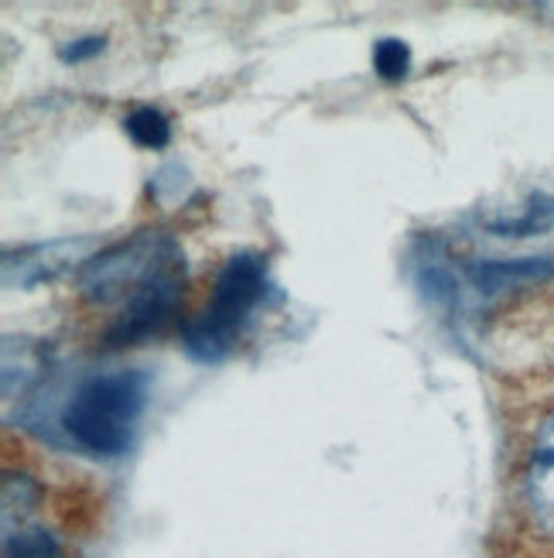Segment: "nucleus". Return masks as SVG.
Wrapping results in <instances>:
<instances>
[{"instance_id":"nucleus-1","label":"nucleus","mask_w":554,"mask_h":558,"mask_svg":"<svg viewBox=\"0 0 554 558\" xmlns=\"http://www.w3.org/2000/svg\"><path fill=\"white\" fill-rule=\"evenodd\" d=\"M148 404V377L140 371H116L89 377L62 411V428L89 456H120Z\"/></svg>"},{"instance_id":"nucleus-2","label":"nucleus","mask_w":554,"mask_h":558,"mask_svg":"<svg viewBox=\"0 0 554 558\" xmlns=\"http://www.w3.org/2000/svg\"><path fill=\"white\" fill-rule=\"evenodd\" d=\"M263 291H268V257L257 251L233 254L212 284V299L182 332L185 353L199 363L226 360L239 332L247 329L250 312L260 305Z\"/></svg>"},{"instance_id":"nucleus-3","label":"nucleus","mask_w":554,"mask_h":558,"mask_svg":"<svg viewBox=\"0 0 554 558\" xmlns=\"http://www.w3.org/2000/svg\"><path fill=\"white\" fill-rule=\"evenodd\" d=\"M517 497L531 527L544 542H554V411L541 418L520 456Z\"/></svg>"},{"instance_id":"nucleus-4","label":"nucleus","mask_w":554,"mask_h":558,"mask_svg":"<svg viewBox=\"0 0 554 558\" xmlns=\"http://www.w3.org/2000/svg\"><path fill=\"white\" fill-rule=\"evenodd\" d=\"M554 278V257H520V260H479L469 268V281L483 295H500V291L538 284Z\"/></svg>"},{"instance_id":"nucleus-5","label":"nucleus","mask_w":554,"mask_h":558,"mask_svg":"<svg viewBox=\"0 0 554 558\" xmlns=\"http://www.w3.org/2000/svg\"><path fill=\"white\" fill-rule=\"evenodd\" d=\"M124 131L131 134V141L137 144V148H148V151H158L172 141V124H168V117L155 107H137L124 120Z\"/></svg>"},{"instance_id":"nucleus-6","label":"nucleus","mask_w":554,"mask_h":558,"mask_svg":"<svg viewBox=\"0 0 554 558\" xmlns=\"http://www.w3.org/2000/svg\"><path fill=\"white\" fill-rule=\"evenodd\" d=\"M373 69L383 80H401L411 69V48H407L401 38H383L373 48Z\"/></svg>"},{"instance_id":"nucleus-7","label":"nucleus","mask_w":554,"mask_h":558,"mask_svg":"<svg viewBox=\"0 0 554 558\" xmlns=\"http://www.w3.org/2000/svg\"><path fill=\"white\" fill-rule=\"evenodd\" d=\"M96 52H103V38H79V41L65 45L59 52V59L62 62H83V59H89Z\"/></svg>"}]
</instances>
